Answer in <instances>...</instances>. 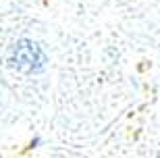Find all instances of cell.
Returning a JSON list of instances; mask_svg holds the SVG:
<instances>
[{
    "mask_svg": "<svg viewBox=\"0 0 160 158\" xmlns=\"http://www.w3.org/2000/svg\"><path fill=\"white\" fill-rule=\"evenodd\" d=\"M12 60L21 71L31 73V71L42 69L46 59H44V52L40 50V46L31 44V42H19L12 52Z\"/></svg>",
    "mask_w": 160,
    "mask_h": 158,
    "instance_id": "6da1fadb",
    "label": "cell"
}]
</instances>
